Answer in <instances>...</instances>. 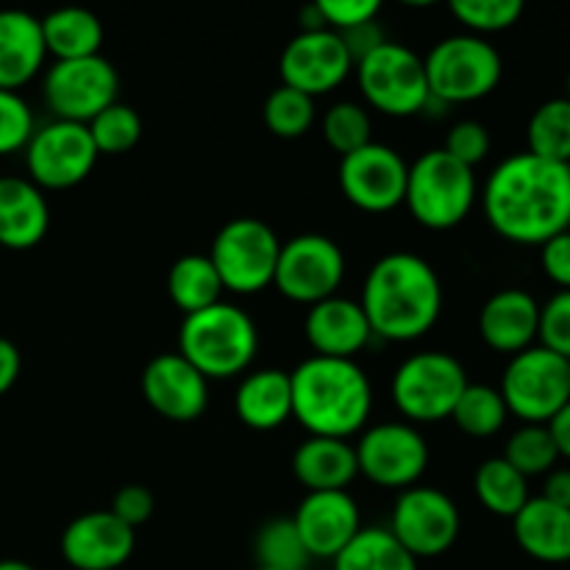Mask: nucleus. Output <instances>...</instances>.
Returning <instances> with one entry per match:
<instances>
[{
    "instance_id": "obj_1",
    "label": "nucleus",
    "mask_w": 570,
    "mask_h": 570,
    "mask_svg": "<svg viewBox=\"0 0 570 570\" xmlns=\"http://www.w3.org/2000/svg\"><path fill=\"white\" fill-rule=\"evenodd\" d=\"M484 217L501 239L543 245L570 223L568 165L532 154H512L493 167L482 193Z\"/></svg>"
},
{
    "instance_id": "obj_2",
    "label": "nucleus",
    "mask_w": 570,
    "mask_h": 570,
    "mask_svg": "<svg viewBox=\"0 0 570 570\" xmlns=\"http://www.w3.org/2000/svg\"><path fill=\"white\" fill-rule=\"evenodd\" d=\"M360 306L373 337L415 343L426 337L443 315V282L423 256L393 250L367 271Z\"/></svg>"
},
{
    "instance_id": "obj_3",
    "label": "nucleus",
    "mask_w": 570,
    "mask_h": 570,
    "mask_svg": "<svg viewBox=\"0 0 570 570\" xmlns=\"http://www.w3.org/2000/svg\"><path fill=\"white\" fill-rule=\"evenodd\" d=\"M293 417L309 438L351 440L371 423L373 384L354 360L309 356L289 373Z\"/></svg>"
},
{
    "instance_id": "obj_4",
    "label": "nucleus",
    "mask_w": 570,
    "mask_h": 570,
    "mask_svg": "<svg viewBox=\"0 0 570 570\" xmlns=\"http://www.w3.org/2000/svg\"><path fill=\"white\" fill-rule=\"evenodd\" d=\"M178 354L206 379L243 376L259 354V328L237 304L215 306L184 315L178 328Z\"/></svg>"
},
{
    "instance_id": "obj_5",
    "label": "nucleus",
    "mask_w": 570,
    "mask_h": 570,
    "mask_svg": "<svg viewBox=\"0 0 570 570\" xmlns=\"http://www.w3.org/2000/svg\"><path fill=\"white\" fill-rule=\"evenodd\" d=\"M479 198L476 170L443 148L426 150L410 165L404 206L429 232H451L471 215Z\"/></svg>"
},
{
    "instance_id": "obj_6",
    "label": "nucleus",
    "mask_w": 570,
    "mask_h": 570,
    "mask_svg": "<svg viewBox=\"0 0 570 570\" xmlns=\"http://www.w3.org/2000/svg\"><path fill=\"white\" fill-rule=\"evenodd\" d=\"M429 100L443 106L476 104L495 92L504 76V59L484 37L451 33L423 56Z\"/></svg>"
},
{
    "instance_id": "obj_7",
    "label": "nucleus",
    "mask_w": 570,
    "mask_h": 570,
    "mask_svg": "<svg viewBox=\"0 0 570 570\" xmlns=\"http://www.w3.org/2000/svg\"><path fill=\"white\" fill-rule=\"evenodd\" d=\"M468 371L449 351H421L395 367L393 393L395 410L406 423H438L451 417L456 401L468 387Z\"/></svg>"
},
{
    "instance_id": "obj_8",
    "label": "nucleus",
    "mask_w": 570,
    "mask_h": 570,
    "mask_svg": "<svg viewBox=\"0 0 570 570\" xmlns=\"http://www.w3.org/2000/svg\"><path fill=\"white\" fill-rule=\"evenodd\" d=\"M365 106L387 117H412L429 109L423 56L401 42H382L354 65Z\"/></svg>"
},
{
    "instance_id": "obj_9",
    "label": "nucleus",
    "mask_w": 570,
    "mask_h": 570,
    "mask_svg": "<svg viewBox=\"0 0 570 570\" xmlns=\"http://www.w3.org/2000/svg\"><path fill=\"white\" fill-rule=\"evenodd\" d=\"M282 239L259 217L228 220L215 234L209 259L220 276L223 289L234 295H256L273 287Z\"/></svg>"
},
{
    "instance_id": "obj_10",
    "label": "nucleus",
    "mask_w": 570,
    "mask_h": 570,
    "mask_svg": "<svg viewBox=\"0 0 570 570\" xmlns=\"http://www.w3.org/2000/svg\"><path fill=\"white\" fill-rule=\"evenodd\" d=\"M499 393L507 412L518 421L549 426L551 417L570 401V367L568 360L551 354L543 345L510 356L501 373Z\"/></svg>"
},
{
    "instance_id": "obj_11",
    "label": "nucleus",
    "mask_w": 570,
    "mask_h": 570,
    "mask_svg": "<svg viewBox=\"0 0 570 570\" xmlns=\"http://www.w3.org/2000/svg\"><path fill=\"white\" fill-rule=\"evenodd\" d=\"M117 92H120V76L104 56L53 61L42 78V98L53 120L81 122V126L117 104Z\"/></svg>"
},
{
    "instance_id": "obj_12",
    "label": "nucleus",
    "mask_w": 570,
    "mask_h": 570,
    "mask_svg": "<svg viewBox=\"0 0 570 570\" xmlns=\"http://www.w3.org/2000/svg\"><path fill=\"white\" fill-rule=\"evenodd\" d=\"M360 476L384 490H410L429 468L426 438L406 421L373 423L354 445Z\"/></svg>"
},
{
    "instance_id": "obj_13",
    "label": "nucleus",
    "mask_w": 570,
    "mask_h": 570,
    "mask_svg": "<svg viewBox=\"0 0 570 570\" xmlns=\"http://www.w3.org/2000/svg\"><path fill=\"white\" fill-rule=\"evenodd\" d=\"M345 282V254L326 234H298L282 243L273 287L293 304L315 306L340 295Z\"/></svg>"
},
{
    "instance_id": "obj_14",
    "label": "nucleus",
    "mask_w": 570,
    "mask_h": 570,
    "mask_svg": "<svg viewBox=\"0 0 570 570\" xmlns=\"http://www.w3.org/2000/svg\"><path fill=\"white\" fill-rule=\"evenodd\" d=\"M100 159L92 134L81 122L50 120L26 145L28 181L39 189H72L89 178Z\"/></svg>"
},
{
    "instance_id": "obj_15",
    "label": "nucleus",
    "mask_w": 570,
    "mask_h": 570,
    "mask_svg": "<svg viewBox=\"0 0 570 570\" xmlns=\"http://www.w3.org/2000/svg\"><path fill=\"white\" fill-rule=\"evenodd\" d=\"M387 529L415 560H429L445 554L456 543L462 515L449 493L415 484L399 493Z\"/></svg>"
},
{
    "instance_id": "obj_16",
    "label": "nucleus",
    "mask_w": 570,
    "mask_h": 570,
    "mask_svg": "<svg viewBox=\"0 0 570 570\" xmlns=\"http://www.w3.org/2000/svg\"><path fill=\"white\" fill-rule=\"evenodd\" d=\"M406 176H410V165L404 156L376 139L343 156L337 170L345 200L367 215H387L404 206Z\"/></svg>"
},
{
    "instance_id": "obj_17",
    "label": "nucleus",
    "mask_w": 570,
    "mask_h": 570,
    "mask_svg": "<svg viewBox=\"0 0 570 570\" xmlns=\"http://www.w3.org/2000/svg\"><path fill=\"white\" fill-rule=\"evenodd\" d=\"M278 72H282L284 87L298 89L315 100L348 81V76L354 72V59L340 33L328 31V28L301 31L284 45Z\"/></svg>"
},
{
    "instance_id": "obj_18",
    "label": "nucleus",
    "mask_w": 570,
    "mask_h": 570,
    "mask_svg": "<svg viewBox=\"0 0 570 570\" xmlns=\"http://www.w3.org/2000/svg\"><path fill=\"white\" fill-rule=\"evenodd\" d=\"M142 399L159 417L173 423H193L209 406V382L181 354H159L145 365Z\"/></svg>"
},
{
    "instance_id": "obj_19",
    "label": "nucleus",
    "mask_w": 570,
    "mask_h": 570,
    "mask_svg": "<svg viewBox=\"0 0 570 570\" xmlns=\"http://www.w3.org/2000/svg\"><path fill=\"white\" fill-rule=\"evenodd\" d=\"M298 538L312 560H334L360 534V504L348 490L306 493L293 515Z\"/></svg>"
},
{
    "instance_id": "obj_20",
    "label": "nucleus",
    "mask_w": 570,
    "mask_h": 570,
    "mask_svg": "<svg viewBox=\"0 0 570 570\" xmlns=\"http://www.w3.org/2000/svg\"><path fill=\"white\" fill-rule=\"evenodd\" d=\"M61 557L76 570H117L131 560L137 534L109 510L83 512L61 532Z\"/></svg>"
},
{
    "instance_id": "obj_21",
    "label": "nucleus",
    "mask_w": 570,
    "mask_h": 570,
    "mask_svg": "<svg viewBox=\"0 0 570 570\" xmlns=\"http://www.w3.org/2000/svg\"><path fill=\"white\" fill-rule=\"evenodd\" d=\"M540 304L521 287H507L490 295L479 312V337L495 354L515 356L538 345Z\"/></svg>"
},
{
    "instance_id": "obj_22",
    "label": "nucleus",
    "mask_w": 570,
    "mask_h": 570,
    "mask_svg": "<svg viewBox=\"0 0 570 570\" xmlns=\"http://www.w3.org/2000/svg\"><path fill=\"white\" fill-rule=\"evenodd\" d=\"M304 334L315 356H332V360H354L373 340L371 323L360 301L343 298V295H332L309 306Z\"/></svg>"
},
{
    "instance_id": "obj_23",
    "label": "nucleus",
    "mask_w": 570,
    "mask_h": 570,
    "mask_svg": "<svg viewBox=\"0 0 570 570\" xmlns=\"http://www.w3.org/2000/svg\"><path fill=\"white\" fill-rule=\"evenodd\" d=\"M42 22L20 9L0 11V89L20 92L45 70Z\"/></svg>"
},
{
    "instance_id": "obj_24",
    "label": "nucleus",
    "mask_w": 570,
    "mask_h": 570,
    "mask_svg": "<svg viewBox=\"0 0 570 570\" xmlns=\"http://www.w3.org/2000/svg\"><path fill=\"white\" fill-rule=\"evenodd\" d=\"M50 228L45 193L20 176H0V248L31 250Z\"/></svg>"
},
{
    "instance_id": "obj_25",
    "label": "nucleus",
    "mask_w": 570,
    "mask_h": 570,
    "mask_svg": "<svg viewBox=\"0 0 570 570\" xmlns=\"http://www.w3.org/2000/svg\"><path fill=\"white\" fill-rule=\"evenodd\" d=\"M234 412L254 432H276L293 417V384L278 367L245 373L234 393Z\"/></svg>"
},
{
    "instance_id": "obj_26",
    "label": "nucleus",
    "mask_w": 570,
    "mask_h": 570,
    "mask_svg": "<svg viewBox=\"0 0 570 570\" xmlns=\"http://www.w3.org/2000/svg\"><path fill=\"white\" fill-rule=\"evenodd\" d=\"M512 534L521 551L546 566L570 562V510L546 499H529L512 518Z\"/></svg>"
},
{
    "instance_id": "obj_27",
    "label": "nucleus",
    "mask_w": 570,
    "mask_h": 570,
    "mask_svg": "<svg viewBox=\"0 0 570 570\" xmlns=\"http://www.w3.org/2000/svg\"><path fill=\"white\" fill-rule=\"evenodd\" d=\"M293 473L306 493L348 490V484L360 476L354 445L348 440L306 438L293 454Z\"/></svg>"
},
{
    "instance_id": "obj_28",
    "label": "nucleus",
    "mask_w": 570,
    "mask_h": 570,
    "mask_svg": "<svg viewBox=\"0 0 570 570\" xmlns=\"http://www.w3.org/2000/svg\"><path fill=\"white\" fill-rule=\"evenodd\" d=\"M42 39L48 56L56 61H72V59H89V56H100L104 48V22L81 6H65L42 20Z\"/></svg>"
},
{
    "instance_id": "obj_29",
    "label": "nucleus",
    "mask_w": 570,
    "mask_h": 570,
    "mask_svg": "<svg viewBox=\"0 0 570 570\" xmlns=\"http://www.w3.org/2000/svg\"><path fill=\"white\" fill-rule=\"evenodd\" d=\"M223 293L226 289H223L220 276L206 254L181 256L173 262L170 273H167V295L184 315L215 306L217 301H223Z\"/></svg>"
},
{
    "instance_id": "obj_30",
    "label": "nucleus",
    "mask_w": 570,
    "mask_h": 570,
    "mask_svg": "<svg viewBox=\"0 0 570 570\" xmlns=\"http://www.w3.org/2000/svg\"><path fill=\"white\" fill-rule=\"evenodd\" d=\"M473 493H476L479 504L495 518H515L518 512L527 507L529 495V479L521 476L504 456H493L484 460L473 473Z\"/></svg>"
},
{
    "instance_id": "obj_31",
    "label": "nucleus",
    "mask_w": 570,
    "mask_h": 570,
    "mask_svg": "<svg viewBox=\"0 0 570 570\" xmlns=\"http://www.w3.org/2000/svg\"><path fill=\"white\" fill-rule=\"evenodd\" d=\"M334 570H417V560L384 527H362L332 560Z\"/></svg>"
},
{
    "instance_id": "obj_32",
    "label": "nucleus",
    "mask_w": 570,
    "mask_h": 570,
    "mask_svg": "<svg viewBox=\"0 0 570 570\" xmlns=\"http://www.w3.org/2000/svg\"><path fill=\"white\" fill-rule=\"evenodd\" d=\"M527 154L546 161H570V100L551 98L532 111L527 126Z\"/></svg>"
},
{
    "instance_id": "obj_33",
    "label": "nucleus",
    "mask_w": 570,
    "mask_h": 570,
    "mask_svg": "<svg viewBox=\"0 0 570 570\" xmlns=\"http://www.w3.org/2000/svg\"><path fill=\"white\" fill-rule=\"evenodd\" d=\"M507 417H510V412H507L504 399H501L499 387H490V384H468L462 399L456 401L454 412H451L454 426L476 440L495 438L507 426Z\"/></svg>"
},
{
    "instance_id": "obj_34",
    "label": "nucleus",
    "mask_w": 570,
    "mask_h": 570,
    "mask_svg": "<svg viewBox=\"0 0 570 570\" xmlns=\"http://www.w3.org/2000/svg\"><path fill=\"white\" fill-rule=\"evenodd\" d=\"M501 456L527 479L546 476L560 462V451H557L549 426H534V423H523L518 432H512Z\"/></svg>"
},
{
    "instance_id": "obj_35",
    "label": "nucleus",
    "mask_w": 570,
    "mask_h": 570,
    "mask_svg": "<svg viewBox=\"0 0 570 570\" xmlns=\"http://www.w3.org/2000/svg\"><path fill=\"white\" fill-rule=\"evenodd\" d=\"M321 131L334 154H354V150L373 142L371 109L365 104H356V100H340V104L328 106V111L323 115Z\"/></svg>"
},
{
    "instance_id": "obj_36",
    "label": "nucleus",
    "mask_w": 570,
    "mask_h": 570,
    "mask_svg": "<svg viewBox=\"0 0 570 570\" xmlns=\"http://www.w3.org/2000/svg\"><path fill=\"white\" fill-rule=\"evenodd\" d=\"M262 117H265V126L273 137L278 139H298L315 126V100L309 95L298 92L293 87H276L265 98L262 106Z\"/></svg>"
},
{
    "instance_id": "obj_37",
    "label": "nucleus",
    "mask_w": 570,
    "mask_h": 570,
    "mask_svg": "<svg viewBox=\"0 0 570 570\" xmlns=\"http://www.w3.org/2000/svg\"><path fill=\"white\" fill-rule=\"evenodd\" d=\"M256 562L259 568H273V570H306L309 568L312 557L304 549L298 538V529H295L293 518H276V521H267L265 527L256 534Z\"/></svg>"
},
{
    "instance_id": "obj_38",
    "label": "nucleus",
    "mask_w": 570,
    "mask_h": 570,
    "mask_svg": "<svg viewBox=\"0 0 570 570\" xmlns=\"http://www.w3.org/2000/svg\"><path fill=\"white\" fill-rule=\"evenodd\" d=\"M87 128L100 156L128 154L142 139V117L137 115L134 106L120 104V100L100 111L95 120H89Z\"/></svg>"
},
{
    "instance_id": "obj_39",
    "label": "nucleus",
    "mask_w": 570,
    "mask_h": 570,
    "mask_svg": "<svg viewBox=\"0 0 570 570\" xmlns=\"http://www.w3.org/2000/svg\"><path fill=\"white\" fill-rule=\"evenodd\" d=\"M451 14L473 37L501 33L523 17L521 0H454Z\"/></svg>"
},
{
    "instance_id": "obj_40",
    "label": "nucleus",
    "mask_w": 570,
    "mask_h": 570,
    "mask_svg": "<svg viewBox=\"0 0 570 570\" xmlns=\"http://www.w3.org/2000/svg\"><path fill=\"white\" fill-rule=\"evenodd\" d=\"M37 131V120L20 92H6L0 89V156H11L17 150H26Z\"/></svg>"
},
{
    "instance_id": "obj_41",
    "label": "nucleus",
    "mask_w": 570,
    "mask_h": 570,
    "mask_svg": "<svg viewBox=\"0 0 570 570\" xmlns=\"http://www.w3.org/2000/svg\"><path fill=\"white\" fill-rule=\"evenodd\" d=\"M538 345L570 360V289H560L540 306Z\"/></svg>"
},
{
    "instance_id": "obj_42",
    "label": "nucleus",
    "mask_w": 570,
    "mask_h": 570,
    "mask_svg": "<svg viewBox=\"0 0 570 570\" xmlns=\"http://www.w3.org/2000/svg\"><path fill=\"white\" fill-rule=\"evenodd\" d=\"M443 150L449 156H454L462 165L473 167L476 170L490 154V131L488 126H482L479 120H460L449 128L445 134Z\"/></svg>"
},
{
    "instance_id": "obj_43",
    "label": "nucleus",
    "mask_w": 570,
    "mask_h": 570,
    "mask_svg": "<svg viewBox=\"0 0 570 570\" xmlns=\"http://www.w3.org/2000/svg\"><path fill=\"white\" fill-rule=\"evenodd\" d=\"M317 9L328 31L348 33L367 22H376L382 3L379 0H317Z\"/></svg>"
},
{
    "instance_id": "obj_44",
    "label": "nucleus",
    "mask_w": 570,
    "mask_h": 570,
    "mask_svg": "<svg viewBox=\"0 0 570 570\" xmlns=\"http://www.w3.org/2000/svg\"><path fill=\"white\" fill-rule=\"evenodd\" d=\"M154 510H156L154 493H150L145 484H126V488L117 490L109 512L117 518V521L126 523L128 529H137L154 518Z\"/></svg>"
},
{
    "instance_id": "obj_45",
    "label": "nucleus",
    "mask_w": 570,
    "mask_h": 570,
    "mask_svg": "<svg viewBox=\"0 0 570 570\" xmlns=\"http://www.w3.org/2000/svg\"><path fill=\"white\" fill-rule=\"evenodd\" d=\"M540 267L546 278L560 289H570V232H560L540 245Z\"/></svg>"
},
{
    "instance_id": "obj_46",
    "label": "nucleus",
    "mask_w": 570,
    "mask_h": 570,
    "mask_svg": "<svg viewBox=\"0 0 570 570\" xmlns=\"http://www.w3.org/2000/svg\"><path fill=\"white\" fill-rule=\"evenodd\" d=\"M20 371H22L20 348H17L11 340L0 337V395H6L11 387H14L17 379H20Z\"/></svg>"
},
{
    "instance_id": "obj_47",
    "label": "nucleus",
    "mask_w": 570,
    "mask_h": 570,
    "mask_svg": "<svg viewBox=\"0 0 570 570\" xmlns=\"http://www.w3.org/2000/svg\"><path fill=\"white\" fill-rule=\"evenodd\" d=\"M540 499L570 510V468H554L551 473H546L543 493H540Z\"/></svg>"
},
{
    "instance_id": "obj_48",
    "label": "nucleus",
    "mask_w": 570,
    "mask_h": 570,
    "mask_svg": "<svg viewBox=\"0 0 570 570\" xmlns=\"http://www.w3.org/2000/svg\"><path fill=\"white\" fill-rule=\"evenodd\" d=\"M549 432L551 438H554L557 451H560V460L570 462V401L560 412H557L554 417H551Z\"/></svg>"
},
{
    "instance_id": "obj_49",
    "label": "nucleus",
    "mask_w": 570,
    "mask_h": 570,
    "mask_svg": "<svg viewBox=\"0 0 570 570\" xmlns=\"http://www.w3.org/2000/svg\"><path fill=\"white\" fill-rule=\"evenodd\" d=\"M0 570H37L22 560H0Z\"/></svg>"
},
{
    "instance_id": "obj_50",
    "label": "nucleus",
    "mask_w": 570,
    "mask_h": 570,
    "mask_svg": "<svg viewBox=\"0 0 570 570\" xmlns=\"http://www.w3.org/2000/svg\"><path fill=\"white\" fill-rule=\"evenodd\" d=\"M566 89H568V92H566V98L570 100V72H568V83H566Z\"/></svg>"
},
{
    "instance_id": "obj_51",
    "label": "nucleus",
    "mask_w": 570,
    "mask_h": 570,
    "mask_svg": "<svg viewBox=\"0 0 570 570\" xmlns=\"http://www.w3.org/2000/svg\"><path fill=\"white\" fill-rule=\"evenodd\" d=\"M256 570H273V568H256Z\"/></svg>"
},
{
    "instance_id": "obj_52",
    "label": "nucleus",
    "mask_w": 570,
    "mask_h": 570,
    "mask_svg": "<svg viewBox=\"0 0 570 570\" xmlns=\"http://www.w3.org/2000/svg\"><path fill=\"white\" fill-rule=\"evenodd\" d=\"M568 232H570V223H568Z\"/></svg>"
},
{
    "instance_id": "obj_53",
    "label": "nucleus",
    "mask_w": 570,
    "mask_h": 570,
    "mask_svg": "<svg viewBox=\"0 0 570 570\" xmlns=\"http://www.w3.org/2000/svg\"><path fill=\"white\" fill-rule=\"evenodd\" d=\"M568 170H570V161H568Z\"/></svg>"
},
{
    "instance_id": "obj_54",
    "label": "nucleus",
    "mask_w": 570,
    "mask_h": 570,
    "mask_svg": "<svg viewBox=\"0 0 570 570\" xmlns=\"http://www.w3.org/2000/svg\"><path fill=\"white\" fill-rule=\"evenodd\" d=\"M568 367H570V360H568Z\"/></svg>"
}]
</instances>
